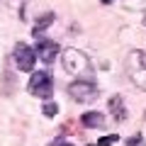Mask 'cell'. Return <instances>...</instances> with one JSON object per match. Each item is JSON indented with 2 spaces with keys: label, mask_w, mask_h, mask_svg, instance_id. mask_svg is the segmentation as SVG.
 Segmentation results:
<instances>
[{
  "label": "cell",
  "mask_w": 146,
  "mask_h": 146,
  "mask_svg": "<svg viewBox=\"0 0 146 146\" xmlns=\"http://www.w3.org/2000/svg\"><path fill=\"white\" fill-rule=\"evenodd\" d=\"M127 73H129V80L136 88L146 90V54L144 51H131L127 56Z\"/></svg>",
  "instance_id": "cell-1"
},
{
  "label": "cell",
  "mask_w": 146,
  "mask_h": 146,
  "mask_svg": "<svg viewBox=\"0 0 146 146\" xmlns=\"http://www.w3.org/2000/svg\"><path fill=\"white\" fill-rule=\"evenodd\" d=\"M61 63H63V68H66L68 73H73V76H80V73L90 71L88 56H85L83 51H78V49H66V51L61 54Z\"/></svg>",
  "instance_id": "cell-2"
},
{
  "label": "cell",
  "mask_w": 146,
  "mask_h": 146,
  "mask_svg": "<svg viewBox=\"0 0 146 146\" xmlns=\"http://www.w3.org/2000/svg\"><path fill=\"white\" fill-rule=\"evenodd\" d=\"M29 93L34 95V98H42V100H49L54 93V78L49 71H39L32 76L29 80Z\"/></svg>",
  "instance_id": "cell-3"
},
{
  "label": "cell",
  "mask_w": 146,
  "mask_h": 146,
  "mask_svg": "<svg viewBox=\"0 0 146 146\" xmlns=\"http://www.w3.org/2000/svg\"><path fill=\"white\" fill-rule=\"evenodd\" d=\"M68 95H71L76 102H93L95 98H98V85L93 83V80H73L71 85H68Z\"/></svg>",
  "instance_id": "cell-4"
},
{
  "label": "cell",
  "mask_w": 146,
  "mask_h": 146,
  "mask_svg": "<svg viewBox=\"0 0 146 146\" xmlns=\"http://www.w3.org/2000/svg\"><path fill=\"white\" fill-rule=\"evenodd\" d=\"M15 63H17L20 71L29 73L34 68V63H36V51L32 46H27V44H17L15 46Z\"/></svg>",
  "instance_id": "cell-5"
},
{
  "label": "cell",
  "mask_w": 146,
  "mask_h": 146,
  "mask_svg": "<svg viewBox=\"0 0 146 146\" xmlns=\"http://www.w3.org/2000/svg\"><path fill=\"white\" fill-rule=\"evenodd\" d=\"M34 51L44 63H54L56 61V54H58V44L46 39V36H36V49Z\"/></svg>",
  "instance_id": "cell-6"
},
{
  "label": "cell",
  "mask_w": 146,
  "mask_h": 146,
  "mask_svg": "<svg viewBox=\"0 0 146 146\" xmlns=\"http://www.w3.org/2000/svg\"><path fill=\"white\" fill-rule=\"evenodd\" d=\"M80 122L85 127H90V129H100V127H105V115L102 112H85L80 117Z\"/></svg>",
  "instance_id": "cell-7"
},
{
  "label": "cell",
  "mask_w": 146,
  "mask_h": 146,
  "mask_svg": "<svg viewBox=\"0 0 146 146\" xmlns=\"http://www.w3.org/2000/svg\"><path fill=\"white\" fill-rule=\"evenodd\" d=\"M110 110H112V115H115L117 122H124L127 119V107H124V100H122L119 95H115V98L110 100Z\"/></svg>",
  "instance_id": "cell-8"
},
{
  "label": "cell",
  "mask_w": 146,
  "mask_h": 146,
  "mask_svg": "<svg viewBox=\"0 0 146 146\" xmlns=\"http://www.w3.org/2000/svg\"><path fill=\"white\" fill-rule=\"evenodd\" d=\"M51 22H54V12H46L42 20H36V22H34V29H32V34H34V36H42V32L46 29Z\"/></svg>",
  "instance_id": "cell-9"
},
{
  "label": "cell",
  "mask_w": 146,
  "mask_h": 146,
  "mask_svg": "<svg viewBox=\"0 0 146 146\" xmlns=\"http://www.w3.org/2000/svg\"><path fill=\"white\" fill-rule=\"evenodd\" d=\"M44 115H46V117H56L58 115V105L56 102H46V105H44Z\"/></svg>",
  "instance_id": "cell-10"
},
{
  "label": "cell",
  "mask_w": 146,
  "mask_h": 146,
  "mask_svg": "<svg viewBox=\"0 0 146 146\" xmlns=\"http://www.w3.org/2000/svg\"><path fill=\"white\" fill-rule=\"evenodd\" d=\"M117 139H119V136H117V134H110V136H102V139L98 141V146H112V144H117Z\"/></svg>",
  "instance_id": "cell-11"
},
{
  "label": "cell",
  "mask_w": 146,
  "mask_h": 146,
  "mask_svg": "<svg viewBox=\"0 0 146 146\" xmlns=\"http://www.w3.org/2000/svg\"><path fill=\"white\" fill-rule=\"evenodd\" d=\"M124 146H146V141H144V136H141V134H134Z\"/></svg>",
  "instance_id": "cell-12"
},
{
  "label": "cell",
  "mask_w": 146,
  "mask_h": 146,
  "mask_svg": "<svg viewBox=\"0 0 146 146\" xmlns=\"http://www.w3.org/2000/svg\"><path fill=\"white\" fill-rule=\"evenodd\" d=\"M49 146H73V144H71V141H66V139H54Z\"/></svg>",
  "instance_id": "cell-13"
},
{
  "label": "cell",
  "mask_w": 146,
  "mask_h": 146,
  "mask_svg": "<svg viewBox=\"0 0 146 146\" xmlns=\"http://www.w3.org/2000/svg\"><path fill=\"white\" fill-rule=\"evenodd\" d=\"M102 3H105V5H107V3H112V0H102Z\"/></svg>",
  "instance_id": "cell-14"
},
{
  "label": "cell",
  "mask_w": 146,
  "mask_h": 146,
  "mask_svg": "<svg viewBox=\"0 0 146 146\" xmlns=\"http://www.w3.org/2000/svg\"><path fill=\"white\" fill-rule=\"evenodd\" d=\"M144 22H146V20H144Z\"/></svg>",
  "instance_id": "cell-15"
}]
</instances>
